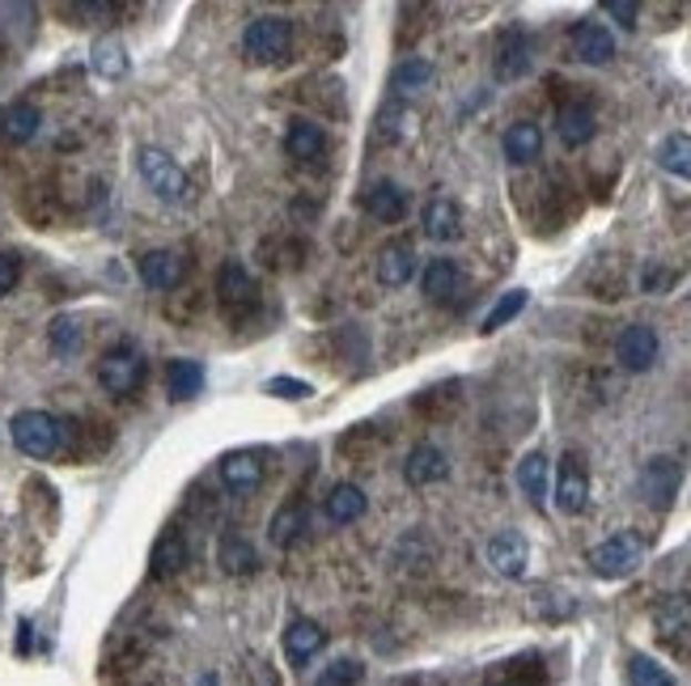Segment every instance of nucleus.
<instances>
[{
  "mask_svg": "<svg viewBox=\"0 0 691 686\" xmlns=\"http://www.w3.org/2000/svg\"><path fill=\"white\" fill-rule=\"evenodd\" d=\"M285 153L293 162L314 166V162H323V153H327V132H323L318 123H311V119H297V123H288V132H285Z\"/></svg>",
  "mask_w": 691,
  "mask_h": 686,
  "instance_id": "2eb2a0df",
  "label": "nucleus"
},
{
  "mask_svg": "<svg viewBox=\"0 0 691 686\" xmlns=\"http://www.w3.org/2000/svg\"><path fill=\"white\" fill-rule=\"evenodd\" d=\"M51 348H55V356H77V348H81V327H77V318H55V322H51Z\"/></svg>",
  "mask_w": 691,
  "mask_h": 686,
  "instance_id": "c9c22d12",
  "label": "nucleus"
},
{
  "mask_svg": "<svg viewBox=\"0 0 691 686\" xmlns=\"http://www.w3.org/2000/svg\"><path fill=\"white\" fill-rule=\"evenodd\" d=\"M551 496H556V509H560L565 518H577V513L586 509V500H590V471H586V462H581L577 453H565V458H560Z\"/></svg>",
  "mask_w": 691,
  "mask_h": 686,
  "instance_id": "0eeeda50",
  "label": "nucleus"
},
{
  "mask_svg": "<svg viewBox=\"0 0 691 686\" xmlns=\"http://www.w3.org/2000/svg\"><path fill=\"white\" fill-rule=\"evenodd\" d=\"M136 272H141L144 288H153V293H170V288L183 285V276H187V259H183L179 250H149V255H141Z\"/></svg>",
  "mask_w": 691,
  "mask_h": 686,
  "instance_id": "f8f14e48",
  "label": "nucleus"
},
{
  "mask_svg": "<svg viewBox=\"0 0 691 686\" xmlns=\"http://www.w3.org/2000/svg\"><path fill=\"white\" fill-rule=\"evenodd\" d=\"M306 521H311L306 500H285V504L276 509L272 525H267V539H272L276 546H293L302 534H306Z\"/></svg>",
  "mask_w": 691,
  "mask_h": 686,
  "instance_id": "bb28decb",
  "label": "nucleus"
},
{
  "mask_svg": "<svg viewBox=\"0 0 691 686\" xmlns=\"http://www.w3.org/2000/svg\"><path fill=\"white\" fill-rule=\"evenodd\" d=\"M216 297H221V309L225 318L234 322H246L255 309H260V285L251 280V272L242 263H225L221 276H216Z\"/></svg>",
  "mask_w": 691,
  "mask_h": 686,
  "instance_id": "423d86ee",
  "label": "nucleus"
},
{
  "mask_svg": "<svg viewBox=\"0 0 691 686\" xmlns=\"http://www.w3.org/2000/svg\"><path fill=\"white\" fill-rule=\"evenodd\" d=\"M429 81H433L429 60H404V64L395 69V85H399V90H420V85H429Z\"/></svg>",
  "mask_w": 691,
  "mask_h": 686,
  "instance_id": "4c0bfd02",
  "label": "nucleus"
},
{
  "mask_svg": "<svg viewBox=\"0 0 691 686\" xmlns=\"http://www.w3.org/2000/svg\"><path fill=\"white\" fill-rule=\"evenodd\" d=\"M357 683H360V665L344 657V662L327 665V669H323V674H318L311 686H357Z\"/></svg>",
  "mask_w": 691,
  "mask_h": 686,
  "instance_id": "e433bc0d",
  "label": "nucleus"
},
{
  "mask_svg": "<svg viewBox=\"0 0 691 686\" xmlns=\"http://www.w3.org/2000/svg\"><path fill=\"white\" fill-rule=\"evenodd\" d=\"M200 686H221V683H216V674H204V678H200Z\"/></svg>",
  "mask_w": 691,
  "mask_h": 686,
  "instance_id": "37998d69",
  "label": "nucleus"
},
{
  "mask_svg": "<svg viewBox=\"0 0 691 686\" xmlns=\"http://www.w3.org/2000/svg\"><path fill=\"white\" fill-rule=\"evenodd\" d=\"M323 644H327V632H323L314 618H293L285 627V657L293 665L314 662V657L323 653Z\"/></svg>",
  "mask_w": 691,
  "mask_h": 686,
  "instance_id": "dca6fc26",
  "label": "nucleus"
},
{
  "mask_svg": "<svg viewBox=\"0 0 691 686\" xmlns=\"http://www.w3.org/2000/svg\"><path fill=\"white\" fill-rule=\"evenodd\" d=\"M653 623H658V632L662 636H674V632H683L691 623V602L683 597V593H670L667 602L653 611Z\"/></svg>",
  "mask_w": 691,
  "mask_h": 686,
  "instance_id": "2f4dec72",
  "label": "nucleus"
},
{
  "mask_svg": "<svg viewBox=\"0 0 691 686\" xmlns=\"http://www.w3.org/2000/svg\"><path fill=\"white\" fill-rule=\"evenodd\" d=\"M191 551H187V539L179 534V530H166L157 543H153V555H149V572L157 576V581H170V576H179V572L187 569Z\"/></svg>",
  "mask_w": 691,
  "mask_h": 686,
  "instance_id": "aec40b11",
  "label": "nucleus"
},
{
  "mask_svg": "<svg viewBox=\"0 0 691 686\" xmlns=\"http://www.w3.org/2000/svg\"><path fill=\"white\" fill-rule=\"evenodd\" d=\"M166 390H170V399H195L200 390H204V365L200 360H170L166 365Z\"/></svg>",
  "mask_w": 691,
  "mask_h": 686,
  "instance_id": "c756f323",
  "label": "nucleus"
},
{
  "mask_svg": "<svg viewBox=\"0 0 691 686\" xmlns=\"http://www.w3.org/2000/svg\"><path fill=\"white\" fill-rule=\"evenodd\" d=\"M450 474V462H446V453L437 450V446H416V450L407 453L404 462V479L411 488H429V483H441Z\"/></svg>",
  "mask_w": 691,
  "mask_h": 686,
  "instance_id": "412c9836",
  "label": "nucleus"
},
{
  "mask_svg": "<svg viewBox=\"0 0 691 686\" xmlns=\"http://www.w3.org/2000/svg\"><path fill=\"white\" fill-rule=\"evenodd\" d=\"M522 309H526V288H509L501 301L488 309V318H484V335L501 331L505 322H514V318H518Z\"/></svg>",
  "mask_w": 691,
  "mask_h": 686,
  "instance_id": "72a5a7b5",
  "label": "nucleus"
},
{
  "mask_svg": "<svg viewBox=\"0 0 691 686\" xmlns=\"http://www.w3.org/2000/svg\"><path fill=\"white\" fill-rule=\"evenodd\" d=\"M216 560H221V572H225V576H251V572L260 569L255 546L246 543V539H238V534H225V539H221Z\"/></svg>",
  "mask_w": 691,
  "mask_h": 686,
  "instance_id": "c85d7f7f",
  "label": "nucleus"
},
{
  "mask_svg": "<svg viewBox=\"0 0 691 686\" xmlns=\"http://www.w3.org/2000/svg\"><path fill=\"white\" fill-rule=\"evenodd\" d=\"M420 221H425V234H429L433 242H454V237H463V213H458V204L446 199V195L429 199Z\"/></svg>",
  "mask_w": 691,
  "mask_h": 686,
  "instance_id": "a878e982",
  "label": "nucleus"
},
{
  "mask_svg": "<svg viewBox=\"0 0 691 686\" xmlns=\"http://www.w3.org/2000/svg\"><path fill=\"white\" fill-rule=\"evenodd\" d=\"M658 166L674 174V178H688L691 183V136L688 132H670L667 141L658 144Z\"/></svg>",
  "mask_w": 691,
  "mask_h": 686,
  "instance_id": "7c9ffc66",
  "label": "nucleus"
},
{
  "mask_svg": "<svg viewBox=\"0 0 691 686\" xmlns=\"http://www.w3.org/2000/svg\"><path fill=\"white\" fill-rule=\"evenodd\" d=\"M420 288H425V297H429L433 306H450L454 297L463 293V272H458V263L433 259L429 267H425V276H420Z\"/></svg>",
  "mask_w": 691,
  "mask_h": 686,
  "instance_id": "6ab92c4d",
  "label": "nucleus"
},
{
  "mask_svg": "<svg viewBox=\"0 0 691 686\" xmlns=\"http://www.w3.org/2000/svg\"><path fill=\"white\" fill-rule=\"evenodd\" d=\"M18 648H30V623H22V627H18Z\"/></svg>",
  "mask_w": 691,
  "mask_h": 686,
  "instance_id": "79ce46f5",
  "label": "nucleus"
},
{
  "mask_svg": "<svg viewBox=\"0 0 691 686\" xmlns=\"http://www.w3.org/2000/svg\"><path fill=\"white\" fill-rule=\"evenodd\" d=\"M535 64V43H530V34L518 30V25H509L501 39H497V60H492V69H497V81H518L526 76Z\"/></svg>",
  "mask_w": 691,
  "mask_h": 686,
  "instance_id": "9d476101",
  "label": "nucleus"
},
{
  "mask_svg": "<svg viewBox=\"0 0 691 686\" xmlns=\"http://www.w3.org/2000/svg\"><path fill=\"white\" fill-rule=\"evenodd\" d=\"M628 683L632 686H674V678H670L667 665H658L653 657L637 653V657L628 662Z\"/></svg>",
  "mask_w": 691,
  "mask_h": 686,
  "instance_id": "f704fd0d",
  "label": "nucleus"
},
{
  "mask_svg": "<svg viewBox=\"0 0 691 686\" xmlns=\"http://www.w3.org/2000/svg\"><path fill=\"white\" fill-rule=\"evenodd\" d=\"M267 395L276 399H311V381H293V378H272L267 381Z\"/></svg>",
  "mask_w": 691,
  "mask_h": 686,
  "instance_id": "ea45409f",
  "label": "nucleus"
},
{
  "mask_svg": "<svg viewBox=\"0 0 691 686\" xmlns=\"http://www.w3.org/2000/svg\"><path fill=\"white\" fill-rule=\"evenodd\" d=\"M505 157L514 162V166H526V162H535L539 153H543V132H539V123H530V119H518V123H509V132H505Z\"/></svg>",
  "mask_w": 691,
  "mask_h": 686,
  "instance_id": "b1692460",
  "label": "nucleus"
},
{
  "mask_svg": "<svg viewBox=\"0 0 691 686\" xmlns=\"http://www.w3.org/2000/svg\"><path fill=\"white\" fill-rule=\"evenodd\" d=\"M658 352H662L658 331H653V327H644V322L623 327L620 339H616V360H620L628 373H644V369H653Z\"/></svg>",
  "mask_w": 691,
  "mask_h": 686,
  "instance_id": "6e6552de",
  "label": "nucleus"
},
{
  "mask_svg": "<svg viewBox=\"0 0 691 686\" xmlns=\"http://www.w3.org/2000/svg\"><path fill=\"white\" fill-rule=\"evenodd\" d=\"M365 213L382 221V225H399L407 216V191L399 183H390V178H382V183L365 191Z\"/></svg>",
  "mask_w": 691,
  "mask_h": 686,
  "instance_id": "f3484780",
  "label": "nucleus"
},
{
  "mask_svg": "<svg viewBox=\"0 0 691 686\" xmlns=\"http://www.w3.org/2000/svg\"><path fill=\"white\" fill-rule=\"evenodd\" d=\"M144 381V356L136 344H115V348H106L102 360H98V386L106 390V395H132V390H141Z\"/></svg>",
  "mask_w": 691,
  "mask_h": 686,
  "instance_id": "20e7f679",
  "label": "nucleus"
},
{
  "mask_svg": "<svg viewBox=\"0 0 691 686\" xmlns=\"http://www.w3.org/2000/svg\"><path fill=\"white\" fill-rule=\"evenodd\" d=\"M518 488H522V496L535 504V509H543L548 504V492H551V462L543 450H530L518 462Z\"/></svg>",
  "mask_w": 691,
  "mask_h": 686,
  "instance_id": "a211bd4d",
  "label": "nucleus"
},
{
  "mask_svg": "<svg viewBox=\"0 0 691 686\" xmlns=\"http://www.w3.org/2000/svg\"><path fill=\"white\" fill-rule=\"evenodd\" d=\"M221 483H225L230 492H238V496L255 492L263 483V453H255V450L225 453V458H221Z\"/></svg>",
  "mask_w": 691,
  "mask_h": 686,
  "instance_id": "4468645a",
  "label": "nucleus"
},
{
  "mask_svg": "<svg viewBox=\"0 0 691 686\" xmlns=\"http://www.w3.org/2000/svg\"><path fill=\"white\" fill-rule=\"evenodd\" d=\"M9 437L26 458H51L64 450V424L48 411H18L9 420Z\"/></svg>",
  "mask_w": 691,
  "mask_h": 686,
  "instance_id": "f03ea898",
  "label": "nucleus"
},
{
  "mask_svg": "<svg viewBox=\"0 0 691 686\" xmlns=\"http://www.w3.org/2000/svg\"><path fill=\"white\" fill-rule=\"evenodd\" d=\"M18 280H22V259L9 255V250H0V297H9L18 288Z\"/></svg>",
  "mask_w": 691,
  "mask_h": 686,
  "instance_id": "58836bf2",
  "label": "nucleus"
},
{
  "mask_svg": "<svg viewBox=\"0 0 691 686\" xmlns=\"http://www.w3.org/2000/svg\"><path fill=\"white\" fill-rule=\"evenodd\" d=\"M288 48H293V22L288 18H276V13H263L255 22L246 25L242 34V51L255 60V64H276L285 60Z\"/></svg>",
  "mask_w": 691,
  "mask_h": 686,
  "instance_id": "39448f33",
  "label": "nucleus"
},
{
  "mask_svg": "<svg viewBox=\"0 0 691 686\" xmlns=\"http://www.w3.org/2000/svg\"><path fill=\"white\" fill-rule=\"evenodd\" d=\"M501 686H526V683H501Z\"/></svg>",
  "mask_w": 691,
  "mask_h": 686,
  "instance_id": "c03bdc74",
  "label": "nucleus"
},
{
  "mask_svg": "<svg viewBox=\"0 0 691 686\" xmlns=\"http://www.w3.org/2000/svg\"><path fill=\"white\" fill-rule=\"evenodd\" d=\"M90 64H94L98 76H123L128 72V51H123L120 39H102V43H94Z\"/></svg>",
  "mask_w": 691,
  "mask_h": 686,
  "instance_id": "473e14b6",
  "label": "nucleus"
},
{
  "mask_svg": "<svg viewBox=\"0 0 691 686\" xmlns=\"http://www.w3.org/2000/svg\"><path fill=\"white\" fill-rule=\"evenodd\" d=\"M369 509V500L360 492L357 483H335L332 492H327V504H323V513L332 525H348V521H357L360 513Z\"/></svg>",
  "mask_w": 691,
  "mask_h": 686,
  "instance_id": "cd10ccee",
  "label": "nucleus"
},
{
  "mask_svg": "<svg viewBox=\"0 0 691 686\" xmlns=\"http://www.w3.org/2000/svg\"><path fill=\"white\" fill-rule=\"evenodd\" d=\"M136 170H141L144 187L153 191L162 204H187L191 199V178L162 149H141L136 153Z\"/></svg>",
  "mask_w": 691,
  "mask_h": 686,
  "instance_id": "f257e3e1",
  "label": "nucleus"
},
{
  "mask_svg": "<svg viewBox=\"0 0 691 686\" xmlns=\"http://www.w3.org/2000/svg\"><path fill=\"white\" fill-rule=\"evenodd\" d=\"M572 55L581 64H611L616 60V34L602 22H577L572 25Z\"/></svg>",
  "mask_w": 691,
  "mask_h": 686,
  "instance_id": "ddd939ff",
  "label": "nucleus"
},
{
  "mask_svg": "<svg viewBox=\"0 0 691 686\" xmlns=\"http://www.w3.org/2000/svg\"><path fill=\"white\" fill-rule=\"evenodd\" d=\"M488 564L492 572H501L509 581L526 576V564H530V543H526L522 530H497L488 539Z\"/></svg>",
  "mask_w": 691,
  "mask_h": 686,
  "instance_id": "9b49d317",
  "label": "nucleus"
},
{
  "mask_svg": "<svg viewBox=\"0 0 691 686\" xmlns=\"http://www.w3.org/2000/svg\"><path fill=\"white\" fill-rule=\"evenodd\" d=\"M556 132H560V141L569 144V149H581V144H590V141H595V132H598L595 111H590L586 102H569V106H560Z\"/></svg>",
  "mask_w": 691,
  "mask_h": 686,
  "instance_id": "393cba45",
  "label": "nucleus"
},
{
  "mask_svg": "<svg viewBox=\"0 0 691 686\" xmlns=\"http://www.w3.org/2000/svg\"><path fill=\"white\" fill-rule=\"evenodd\" d=\"M641 564H644V539L632 534V530H620V534H611L607 543H598L595 551H590V572L602 576V581L632 576Z\"/></svg>",
  "mask_w": 691,
  "mask_h": 686,
  "instance_id": "7ed1b4c3",
  "label": "nucleus"
},
{
  "mask_svg": "<svg viewBox=\"0 0 691 686\" xmlns=\"http://www.w3.org/2000/svg\"><path fill=\"white\" fill-rule=\"evenodd\" d=\"M679 479H683V471H679L674 458H649L641 471V496L658 513H667L670 504H674V496H679Z\"/></svg>",
  "mask_w": 691,
  "mask_h": 686,
  "instance_id": "1a4fd4ad",
  "label": "nucleus"
},
{
  "mask_svg": "<svg viewBox=\"0 0 691 686\" xmlns=\"http://www.w3.org/2000/svg\"><path fill=\"white\" fill-rule=\"evenodd\" d=\"M602 13H607V18H616L620 25H628V30H632V25H637V18H641V4H632V0H607V4H602Z\"/></svg>",
  "mask_w": 691,
  "mask_h": 686,
  "instance_id": "a19ab883",
  "label": "nucleus"
},
{
  "mask_svg": "<svg viewBox=\"0 0 691 686\" xmlns=\"http://www.w3.org/2000/svg\"><path fill=\"white\" fill-rule=\"evenodd\" d=\"M416 276V250L411 242H390L378 255V285L382 288H404Z\"/></svg>",
  "mask_w": 691,
  "mask_h": 686,
  "instance_id": "4be33fe9",
  "label": "nucleus"
},
{
  "mask_svg": "<svg viewBox=\"0 0 691 686\" xmlns=\"http://www.w3.org/2000/svg\"><path fill=\"white\" fill-rule=\"evenodd\" d=\"M39 106L34 102H9L4 111H0V141L4 144H26L34 141V132H39Z\"/></svg>",
  "mask_w": 691,
  "mask_h": 686,
  "instance_id": "5701e85b",
  "label": "nucleus"
}]
</instances>
